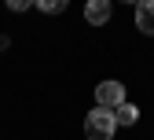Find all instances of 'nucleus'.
I'll use <instances>...</instances> for the list:
<instances>
[{
    "instance_id": "nucleus-1",
    "label": "nucleus",
    "mask_w": 154,
    "mask_h": 140,
    "mask_svg": "<svg viewBox=\"0 0 154 140\" xmlns=\"http://www.w3.org/2000/svg\"><path fill=\"white\" fill-rule=\"evenodd\" d=\"M114 133H118L114 111H106V107H95V111L85 118V136H88V140H114Z\"/></svg>"
},
{
    "instance_id": "nucleus-2",
    "label": "nucleus",
    "mask_w": 154,
    "mask_h": 140,
    "mask_svg": "<svg viewBox=\"0 0 154 140\" xmlns=\"http://www.w3.org/2000/svg\"><path fill=\"white\" fill-rule=\"evenodd\" d=\"M95 99H99V107H106V111L121 107L125 103V85L121 81H99L95 85Z\"/></svg>"
},
{
    "instance_id": "nucleus-3",
    "label": "nucleus",
    "mask_w": 154,
    "mask_h": 140,
    "mask_svg": "<svg viewBox=\"0 0 154 140\" xmlns=\"http://www.w3.org/2000/svg\"><path fill=\"white\" fill-rule=\"evenodd\" d=\"M136 30L154 37V0H140L136 4Z\"/></svg>"
},
{
    "instance_id": "nucleus-4",
    "label": "nucleus",
    "mask_w": 154,
    "mask_h": 140,
    "mask_svg": "<svg viewBox=\"0 0 154 140\" xmlns=\"http://www.w3.org/2000/svg\"><path fill=\"white\" fill-rule=\"evenodd\" d=\"M85 18L92 26H103L110 18V0H88V4H85Z\"/></svg>"
},
{
    "instance_id": "nucleus-5",
    "label": "nucleus",
    "mask_w": 154,
    "mask_h": 140,
    "mask_svg": "<svg viewBox=\"0 0 154 140\" xmlns=\"http://www.w3.org/2000/svg\"><path fill=\"white\" fill-rule=\"evenodd\" d=\"M114 122H118V125H136L140 122V107H132L128 99H125L121 107H114Z\"/></svg>"
},
{
    "instance_id": "nucleus-6",
    "label": "nucleus",
    "mask_w": 154,
    "mask_h": 140,
    "mask_svg": "<svg viewBox=\"0 0 154 140\" xmlns=\"http://www.w3.org/2000/svg\"><path fill=\"white\" fill-rule=\"evenodd\" d=\"M37 8L48 15H59V11H66V0H37Z\"/></svg>"
},
{
    "instance_id": "nucleus-7",
    "label": "nucleus",
    "mask_w": 154,
    "mask_h": 140,
    "mask_svg": "<svg viewBox=\"0 0 154 140\" xmlns=\"http://www.w3.org/2000/svg\"><path fill=\"white\" fill-rule=\"evenodd\" d=\"M33 4H37V0H8L11 11H26V8H33Z\"/></svg>"
},
{
    "instance_id": "nucleus-8",
    "label": "nucleus",
    "mask_w": 154,
    "mask_h": 140,
    "mask_svg": "<svg viewBox=\"0 0 154 140\" xmlns=\"http://www.w3.org/2000/svg\"><path fill=\"white\" fill-rule=\"evenodd\" d=\"M121 4H140V0H121Z\"/></svg>"
}]
</instances>
